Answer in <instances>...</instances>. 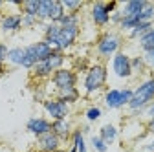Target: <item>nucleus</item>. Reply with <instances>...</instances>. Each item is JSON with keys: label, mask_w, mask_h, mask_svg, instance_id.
Masks as SVG:
<instances>
[{"label": "nucleus", "mask_w": 154, "mask_h": 152, "mask_svg": "<svg viewBox=\"0 0 154 152\" xmlns=\"http://www.w3.org/2000/svg\"><path fill=\"white\" fill-rule=\"evenodd\" d=\"M37 29L42 33V41H46L53 51H72L81 39V26H61L55 22H38Z\"/></svg>", "instance_id": "f257e3e1"}, {"label": "nucleus", "mask_w": 154, "mask_h": 152, "mask_svg": "<svg viewBox=\"0 0 154 152\" xmlns=\"http://www.w3.org/2000/svg\"><path fill=\"white\" fill-rule=\"evenodd\" d=\"M108 66L106 62H101V61H94L92 66L86 70V73L81 75V93L83 97L86 99H95L99 97L101 93L106 90V84H108Z\"/></svg>", "instance_id": "f03ea898"}, {"label": "nucleus", "mask_w": 154, "mask_h": 152, "mask_svg": "<svg viewBox=\"0 0 154 152\" xmlns=\"http://www.w3.org/2000/svg\"><path fill=\"white\" fill-rule=\"evenodd\" d=\"M125 35L118 29H105L97 35V39L92 44V53L97 61L105 62L110 61L116 53H119L125 46Z\"/></svg>", "instance_id": "7ed1b4c3"}, {"label": "nucleus", "mask_w": 154, "mask_h": 152, "mask_svg": "<svg viewBox=\"0 0 154 152\" xmlns=\"http://www.w3.org/2000/svg\"><path fill=\"white\" fill-rule=\"evenodd\" d=\"M154 101V77L147 75V77L140 79L136 86H132V99L127 106L128 112H145Z\"/></svg>", "instance_id": "20e7f679"}, {"label": "nucleus", "mask_w": 154, "mask_h": 152, "mask_svg": "<svg viewBox=\"0 0 154 152\" xmlns=\"http://www.w3.org/2000/svg\"><path fill=\"white\" fill-rule=\"evenodd\" d=\"M79 81H81V75H77L70 66H64V68H61V70L53 71L51 79H50L46 84H48V90H50V96L53 97L55 93L61 92V90L79 86Z\"/></svg>", "instance_id": "39448f33"}, {"label": "nucleus", "mask_w": 154, "mask_h": 152, "mask_svg": "<svg viewBox=\"0 0 154 152\" xmlns=\"http://www.w3.org/2000/svg\"><path fill=\"white\" fill-rule=\"evenodd\" d=\"M51 46L46 42V41H35V42H31V44H28V46H24V61H22V70H28V71H31L33 70V66L37 64V62H41V61H46L48 57L51 55Z\"/></svg>", "instance_id": "423d86ee"}, {"label": "nucleus", "mask_w": 154, "mask_h": 152, "mask_svg": "<svg viewBox=\"0 0 154 152\" xmlns=\"http://www.w3.org/2000/svg\"><path fill=\"white\" fill-rule=\"evenodd\" d=\"M132 99V86H112L103 92V105L108 110H123Z\"/></svg>", "instance_id": "0eeeda50"}, {"label": "nucleus", "mask_w": 154, "mask_h": 152, "mask_svg": "<svg viewBox=\"0 0 154 152\" xmlns=\"http://www.w3.org/2000/svg\"><path fill=\"white\" fill-rule=\"evenodd\" d=\"M130 53H127L125 50H121L119 53H116L112 59L108 61V73H112L114 79L118 81H130L134 79L132 75V66H130Z\"/></svg>", "instance_id": "6e6552de"}, {"label": "nucleus", "mask_w": 154, "mask_h": 152, "mask_svg": "<svg viewBox=\"0 0 154 152\" xmlns=\"http://www.w3.org/2000/svg\"><path fill=\"white\" fill-rule=\"evenodd\" d=\"M42 110H44V116L50 119V121H59V119H68L72 116V106L63 103L61 99H57L55 96L53 97H48L46 101L41 103Z\"/></svg>", "instance_id": "1a4fd4ad"}, {"label": "nucleus", "mask_w": 154, "mask_h": 152, "mask_svg": "<svg viewBox=\"0 0 154 152\" xmlns=\"http://www.w3.org/2000/svg\"><path fill=\"white\" fill-rule=\"evenodd\" d=\"M88 20L95 29H105L110 26V13L105 8L103 0H95L88 8Z\"/></svg>", "instance_id": "9d476101"}, {"label": "nucleus", "mask_w": 154, "mask_h": 152, "mask_svg": "<svg viewBox=\"0 0 154 152\" xmlns=\"http://www.w3.org/2000/svg\"><path fill=\"white\" fill-rule=\"evenodd\" d=\"M22 29V13L20 11H4L0 17V31L6 35H15Z\"/></svg>", "instance_id": "9b49d317"}, {"label": "nucleus", "mask_w": 154, "mask_h": 152, "mask_svg": "<svg viewBox=\"0 0 154 152\" xmlns=\"http://www.w3.org/2000/svg\"><path fill=\"white\" fill-rule=\"evenodd\" d=\"M26 130H28V134H31L37 139V138L48 134V132H51V121L46 116H33L26 121Z\"/></svg>", "instance_id": "f8f14e48"}, {"label": "nucleus", "mask_w": 154, "mask_h": 152, "mask_svg": "<svg viewBox=\"0 0 154 152\" xmlns=\"http://www.w3.org/2000/svg\"><path fill=\"white\" fill-rule=\"evenodd\" d=\"M35 148L38 152H57V150L64 148V143L57 138L53 132H48V134L35 139Z\"/></svg>", "instance_id": "ddd939ff"}, {"label": "nucleus", "mask_w": 154, "mask_h": 152, "mask_svg": "<svg viewBox=\"0 0 154 152\" xmlns=\"http://www.w3.org/2000/svg\"><path fill=\"white\" fill-rule=\"evenodd\" d=\"M73 130H75V126H73V123H72L70 117H68V119H59V121H51V132H53V134L59 138L64 145L70 143Z\"/></svg>", "instance_id": "4468645a"}, {"label": "nucleus", "mask_w": 154, "mask_h": 152, "mask_svg": "<svg viewBox=\"0 0 154 152\" xmlns=\"http://www.w3.org/2000/svg\"><path fill=\"white\" fill-rule=\"evenodd\" d=\"M147 4V0H125V2L119 4V9L123 13V17H128V18H138L140 13L143 11Z\"/></svg>", "instance_id": "2eb2a0df"}, {"label": "nucleus", "mask_w": 154, "mask_h": 152, "mask_svg": "<svg viewBox=\"0 0 154 152\" xmlns=\"http://www.w3.org/2000/svg\"><path fill=\"white\" fill-rule=\"evenodd\" d=\"M55 97L61 99V101L66 103V105H70V106H73V105H77V103L83 99V93H81V88H79V86H73V88H66V90L57 92Z\"/></svg>", "instance_id": "dca6fc26"}, {"label": "nucleus", "mask_w": 154, "mask_h": 152, "mask_svg": "<svg viewBox=\"0 0 154 152\" xmlns=\"http://www.w3.org/2000/svg\"><path fill=\"white\" fill-rule=\"evenodd\" d=\"M130 66H132V75L138 77V79H143V77H147V75H150L141 53H136V55L130 57Z\"/></svg>", "instance_id": "f3484780"}, {"label": "nucleus", "mask_w": 154, "mask_h": 152, "mask_svg": "<svg viewBox=\"0 0 154 152\" xmlns=\"http://www.w3.org/2000/svg\"><path fill=\"white\" fill-rule=\"evenodd\" d=\"M97 136L110 147L112 143L118 141V138H119V128L116 126L114 123H105V125H101V128H99V132H97Z\"/></svg>", "instance_id": "a211bd4d"}, {"label": "nucleus", "mask_w": 154, "mask_h": 152, "mask_svg": "<svg viewBox=\"0 0 154 152\" xmlns=\"http://www.w3.org/2000/svg\"><path fill=\"white\" fill-rule=\"evenodd\" d=\"M70 61H72V62H70V68H72L77 75L86 73V70L92 66V59H90L88 55H75V57H72Z\"/></svg>", "instance_id": "6ab92c4d"}, {"label": "nucleus", "mask_w": 154, "mask_h": 152, "mask_svg": "<svg viewBox=\"0 0 154 152\" xmlns=\"http://www.w3.org/2000/svg\"><path fill=\"white\" fill-rule=\"evenodd\" d=\"M24 61V46H13L8 51V66L11 68H20Z\"/></svg>", "instance_id": "aec40b11"}, {"label": "nucleus", "mask_w": 154, "mask_h": 152, "mask_svg": "<svg viewBox=\"0 0 154 152\" xmlns=\"http://www.w3.org/2000/svg\"><path fill=\"white\" fill-rule=\"evenodd\" d=\"M83 116H85V121L86 123H95V121H99L101 117H103V108L99 106V105H95V103H92V105H88L86 108H85V112H83Z\"/></svg>", "instance_id": "412c9836"}, {"label": "nucleus", "mask_w": 154, "mask_h": 152, "mask_svg": "<svg viewBox=\"0 0 154 152\" xmlns=\"http://www.w3.org/2000/svg\"><path fill=\"white\" fill-rule=\"evenodd\" d=\"M152 26H154L152 22H140V24L134 28L132 31H128V33L125 35V39H127V41H136V42H138V41L141 39V37H143V35H145Z\"/></svg>", "instance_id": "4be33fe9"}, {"label": "nucleus", "mask_w": 154, "mask_h": 152, "mask_svg": "<svg viewBox=\"0 0 154 152\" xmlns=\"http://www.w3.org/2000/svg\"><path fill=\"white\" fill-rule=\"evenodd\" d=\"M138 50H140V53H145L149 50H154V26L138 41Z\"/></svg>", "instance_id": "5701e85b"}, {"label": "nucleus", "mask_w": 154, "mask_h": 152, "mask_svg": "<svg viewBox=\"0 0 154 152\" xmlns=\"http://www.w3.org/2000/svg\"><path fill=\"white\" fill-rule=\"evenodd\" d=\"M75 147H77V152H88V145H86V138L81 132V128H75L73 134H72V139H70Z\"/></svg>", "instance_id": "b1692460"}, {"label": "nucleus", "mask_w": 154, "mask_h": 152, "mask_svg": "<svg viewBox=\"0 0 154 152\" xmlns=\"http://www.w3.org/2000/svg\"><path fill=\"white\" fill-rule=\"evenodd\" d=\"M64 15H66V11H64V8H63V2H61V0H53L48 22H59Z\"/></svg>", "instance_id": "393cba45"}, {"label": "nucleus", "mask_w": 154, "mask_h": 152, "mask_svg": "<svg viewBox=\"0 0 154 152\" xmlns=\"http://www.w3.org/2000/svg\"><path fill=\"white\" fill-rule=\"evenodd\" d=\"M51 4H53V0H41V4H38V11H37L38 22H48L50 11H51Z\"/></svg>", "instance_id": "a878e982"}, {"label": "nucleus", "mask_w": 154, "mask_h": 152, "mask_svg": "<svg viewBox=\"0 0 154 152\" xmlns=\"http://www.w3.org/2000/svg\"><path fill=\"white\" fill-rule=\"evenodd\" d=\"M63 2V8L66 13H77V15H81V11L86 8L85 2H81V0H61Z\"/></svg>", "instance_id": "bb28decb"}, {"label": "nucleus", "mask_w": 154, "mask_h": 152, "mask_svg": "<svg viewBox=\"0 0 154 152\" xmlns=\"http://www.w3.org/2000/svg\"><path fill=\"white\" fill-rule=\"evenodd\" d=\"M55 24H61V26H83V17L77 15V13H66L59 22Z\"/></svg>", "instance_id": "cd10ccee"}, {"label": "nucleus", "mask_w": 154, "mask_h": 152, "mask_svg": "<svg viewBox=\"0 0 154 152\" xmlns=\"http://www.w3.org/2000/svg\"><path fill=\"white\" fill-rule=\"evenodd\" d=\"M8 51H9V46L0 41V77L8 73Z\"/></svg>", "instance_id": "c85d7f7f"}, {"label": "nucleus", "mask_w": 154, "mask_h": 152, "mask_svg": "<svg viewBox=\"0 0 154 152\" xmlns=\"http://www.w3.org/2000/svg\"><path fill=\"white\" fill-rule=\"evenodd\" d=\"M138 18H140V22H154V2L147 0V4Z\"/></svg>", "instance_id": "c756f323"}, {"label": "nucleus", "mask_w": 154, "mask_h": 152, "mask_svg": "<svg viewBox=\"0 0 154 152\" xmlns=\"http://www.w3.org/2000/svg\"><path fill=\"white\" fill-rule=\"evenodd\" d=\"M38 4H41V0H24V2H22V9H20V13H26V15H33V17H37Z\"/></svg>", "instance_id": "7c9ffc66"}, {"label": "nucleus", "mask_w": 154, "mask_h": 152, "mask_svg": "<svg viewBox=\"0 0 154 152\" xmlns=\"http://www.w3.org/2000/svg\"><path fill=\"white\" fill-rule=\"evenodd\" d=\"M37 26H38V18L37 17L22 13V29H37Z\"/></svg>", "instance_id": "2f4dec72"}, {"label": "nucleus", "mask_w": 154, "mask_h": 152, "mask_svg": "<svg viewBox=\"0 0 154 152\" xmlns=\"http://www.w3.org/2000/svg\"><path fill=\"white\" fill-rule=\"evenodd\" d=\"M90 147L94 148V152H106L108 150V145L99 136H92L90 138Z\"/></svg>", "instance_id": "473e14b6"}, {"label": "nucleus", "mask_w": 154, "mask_h": 152, "mask_svg": "<svg viewBox=\"0 0 154 152\" xmlns=\"http://www.w3.org/2000/svg\"><path fill=\"white\" fill-rule=\"evenodd\" d=\"M141 55H143V59H145V64H147L149 71L152 73L154 71V50H149V51H145Z\"/></svg>", "instance_id": "72a5a7b5"}, {"label": "nucleus", "mask_w": 154, "mask_h": 152, "mask_svg": "<svg viewBox=\"0 0 154 152\" xmlns=\"http://www.w3.org/2000/svg\"><path fill=\"white\" fill-rule=\"evenodd\" d=\"M121 20H123V13H121V9H118V11H114L112 15H110V24L118 29V26L121 24Z\"/></svg>", "instance_id": "f704fd0d"}, {"label": "nucleus", "mask_w": 154, "mask_h": 152, "mask_svg": "<svg viewBox=\"0 0 154 152\" xmlns=\"http://www.w3.org/2000/svg\"><path fill=\"white\" fill-rule=\"evenodd\" d=\"M105 8H106V11L112 15L114 11L119 9V2H118V0H108V2H105Z\"/></svg>", "instance_id": "c9c22d12"}, {"label": "nucleus", "mask_w": 154, "mask_h": 152, "mask_svg": "<svg viewBox=\"0 0 154 152\" xmlns=\"http://www.w3.org/2000/svg\"><path fill=\"white\" fill-rule=\"evenodd\" d=\"M143 130L149 136H154V119H145L143 121Z\"/></svg>", "instance_id": "e433bc0d"}, {"label": "nucleus", "mask_w": 154, "mask_h": 152, "mask_svg": "<svg viewBox=\"0 0 154 152\" xmlns=\"http://www.w3.org/2000/svg\"><path fill=\"white\" fill-rule=\"evenodd\" d=\"M145 119H154V103L145 110Z\"/></svg>", "instance_id": "4c0bfd02"}, {"label": "nucleus", "mask_w": 154, "mask_h": 152, "mask_svg": "<svg viewBox=\"0 0 154 152\" xmlns=\"http://www.w3.org/2000/svg\"><path fill=\"white\" fill-rule=\"evenodd\" d=\"M81 128V132H83V134L86 136V134H90V123H85L83 126H79Z\"/></svg>", "instance_id": "58836bf2"}, {"label": "nucleus", "mask_w": 154, "mask_h": 152, "mask_svg": "<svg viewBox=\"0 0 154 152\" xmlns=\"http://www.w3.org/2000/svg\"><path fill=\"white\" fill-rule=\"evenodd\" d=\"M66 152H77V147L70 141V143H68V147H66Z\"/></svg>", "instance_id": "ea45409f"}, {"label": "nucleus", "mask_w": 154, "mask_h": 152, "mask_svg": "<svg viewBox=\"0 0 154 152\" xmlns=\"http://www.w3.org/2000/svg\"><path fill=\"white\" fill-rule=\"evenodd\" d=\"M24 152H38V150H37L35 147H31V148H28V150H24Z\"/></svg>", "instance_id": "a19ab883"}, {"label": "nucleus", "mask_w": 154, "mask_h": 152, "mask_svg": "<svg viewBox=\"0 0 154 152\" xmlns=\"http://www.w3.org/2000/svg\"><path fill=\"white\" fill-rule=\"evenodd\" d=\"M2 9H6V2H0V11Z\"/></svg>", "instance_id": "79ce46f5"}, {"label": "nucleus", "mask_w": 154, "mask_h": 152, "mask_svg": "<svg viewBox=\"0 0 154 152\" xmlns=\"http://www.w3.org/2000/svg\"><path fill=\"white\" fill-rule=\"evenodd\" d=\"M57 152H66V147H64V148H61V150H57Z\"/></svg>", "instance_id": "37998d69"}, {"label": "nucleus", "mask_w": 154, "mask_h": 152, "mask_svg": "<svg viewBox=\"0 0 154 152\" xmlns=\"http://www.w3.org/2000/svg\"><path fill=\"white\" fill-rule=\"evenodd\" d=\"M150 75H152V77H154V71H152V73H150Z\"/></svg>", "instance_id": "c03bdc74"}, {"label": "nucleus", "mask_w": 154, "mask_h": 152, "mask_svg": "<svg viewBox=\"0 0 154 152\" xmlns=\"http://www.w3.org/2000/svg\"><path fill=\"white\" fill-rule=\"evenodd\" d=\"M152 103H154V101H152Z\"/></svg>", "instance_id": "a18cd8bd"}, {"label": "nucleus", "mask_w": 154, "mask_h": 152, "mask_svg": "<svg viewBox=\"0 0 154 152\" xmlns=\"http://www.w3.org/2000/svg\"><path fill=\"white\" fill-rule=\"evenodd\" d=\"M152 24H154V22H152Z\"/></svg>", "instance_id": "49530a36"}]
</instances>
